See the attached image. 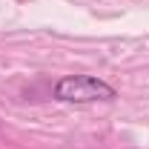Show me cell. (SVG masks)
Here are the masks:
<instances>
[{"mask_svg":"<svg viewBox=\"0 0 149 149\" xmlns=\"http://www.w3.org/2000/svg\"><path fill=\"white\" fill-rule=\"evenodd\" d=\"M55 97L60 103H97V100H115L118 89L95 74H66L57 80Z\"/></svg>","mask_w":149,"mask_h":149,"instance_id":"1","label":"cell"}]
</instances>
